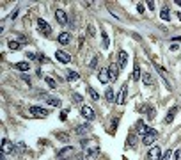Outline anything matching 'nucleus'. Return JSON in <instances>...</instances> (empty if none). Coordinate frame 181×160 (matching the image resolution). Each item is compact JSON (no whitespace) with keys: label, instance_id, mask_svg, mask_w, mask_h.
<instances>
[{"label":"nucleus","instance_id":"1","mask_svg":"<svg viewBox=\"0 0 181 160\" xmlns=\"http://www.w3.org/2000/svg\"><path fill=\"white\" fill-rule=\"evenodd\" d=\"M108 77H110V82L117 80V77H119V64L110 62V66H108Z\"/></svg>","mask_w":181,"mask_h":160},{"label":"nucleus","instance_id":"2","mask_svg":"<svg viewBox=\"0 0 181 160\" xmlns=\"http://www.w3.org/2000/svg\"><path fill=\"white\" fill-rule=\"evenodd\" d=\"M30 114L36 116V118H41V119H43V118H48V110L43 109V107H36V105L30 107Z\"/></svg>","mask_w":181,"mask_h":160},{"label":"nucleus","instance_id":"3","mask_svg":"<svg viewBox=\"0 0 181 160\" xmlns=\"http://www.w3.org/2000/svg\"><path fill=\"white\" fill-rule=\"evenodd\" d=\"M156 137H158V132L151 128V130H149V132H147V134L144 135V139H142V142H144V144H153V142L156 140Z\"/></svg>","mask_w":181,"mask_h":160},{"label":"nucleus","instance_id":"4","mask_svg":"<svg viewBox=\"0 0 181 160\" xmlns=\"http://www.w3.org/2000/svg\"><path fill=\"white\" fill-rule=\"evenodd\" d=\"M80 112H82V116H83L85 119H89V121H92V119H94V118H96V114H94V110H92L91 107H87V105H82Z\"/></svg>","mask_w":181,"mask_h":160},{"label":"nucleus","instance_id":"5","mask_svg":"<svg viewBox=\"0 0 181 160\" xmlns=\"http://www.w3.org/2000/svg\"><path fill=\"white\" fill-rule=\"evenodd\" d=\"M161 158V151L158 146H153L149 151H147V160H160Z\"/></svg>","mask_w":181,"mask_h":160},{"label":"nucleus","instance_id":"6","mask_svg":"<svg viewBox=\"0 0 181 160\" xmlns=\"http://www.w3.org/2000/svg\"><path fill=\"white\" fill-rule=\"evenodd\" d=\"M55 59L59 60V62L68 64V62H71V55H69V54H66L64 50H57V52H55Z\"/></svg>","mask_w":181,"mask_h":160},{"label":"nucleus","instance_id":"7","mask_svg":"<svg viewBox=\"0 0 181 160\" xmlns=\"http://www.w3.org/2000/svg\"><path fill=\"white\" fill-rule=\"evenodd\" d=\"M126 96H128V87L126 85H122L119 91V94H117V98H116V103L117 105H122L124 103V100H126Z\"/></svg>","mask_w":181,"mask_h":160},{"label":"nucleus","instance_id":"8","mask_svg":"<svg viewBox=\"0 0 181 160\" xmlns=\"http://www.w3.org/2000/svg\"><path fill=\"white\" fill-rule=\"evenodd\" d=\"M13 151H14V144L9 142L7 139L2 140V153H13Z\"/></svg>","mask_w":181,"mask_h":160},{"label":"nucleus","instance_id":"9","mask_svg":"<svg viewBox=\"0 0 181 160\" xmlns=\"http://www.w3.org/2000/svg\"><path fill=\"white\" fill-rule=\"evenodd\" d=\"M38 27H39V29H41V30H43V32H44V34H46V36H48V34L52 32V29H50V25H48L46 21L43 20V18H39V20H38Z\"/></svg>","mask_w":181,"mask_h":160},{"label":"nucleus","instance_id":"10","mask_svg":"<svg viewBox=\"0 0 181 160\" xmlns=\"http://www.w3.org/2000/svg\"><path fill=\"white\" fill-rule=\"evenodd\" d=\"M55 18H57V21H59L60 25H66V21H68L66 13H64L62 9H57V11H55Z\"/></svg>","mask_w":181,"mask_h":160},{"label":"nucleus","instance_id":"11","mask_svg":"<svg viewBox=\"0 0 181 160\" xmlns=\"http://www.w3.org/2000/svg\"><path fill=\"white\" fill-rule=\"evenodd\" d=\"M149 130H151V128H147V126L144 125V121H139V123H137V134H139V135H146Z\"/></svg>","mask_w":181,"mask_h":160},{"label":"nucleus","instance_id":"12","mask_svg":"<svg viewBox=\"0 0 181 160\" xmlns=\"http://www.w3.org/2000/svg\"><path fill=\"white\" fill-rule=\"evenodd\" d=\"M71 41V34L69 32H60L59 34V43L60 45H68Z\"/></svg>","mask_w":181,"mask_h":160},{"label":"nucleus","instance_id":"13","mask_svg":"<svg viewBox=\"0 0 181 160\" xmlns=\"http://www.w3.org/2000/svg\"><path fill=\"white\" fill-rule=\"evenodd\" d=\"M142 82H144L146 85H155V78H153L151 73H144V75H142Z\"/></svg>","mask_w":181,"mask_h":160},{"label":"nucleus","instance_id":"14","mask_svg":"<svg viewBox=\"0 0 181 160\" xmlns=\"http://www.w3.org/2000/svg\"><path fill=\"white\" fill-rule=\"evenodd\" d=\"M126 62H128V54H126L124 50H121L119 52V68H124Z\"/></svg>","mask_w":181,"mask_h":160},{"label":"nucleus","instance_id":"15","mask_svg":"<svg viewBox=\"0 0 181 160\" xmlns=\"http://www.w3.org/2000/svg\"><path fill=\"white\" fill-rule=\"evenodd\" d=\"M98 78H100L101 84H107V82L110 80V77H108V69H101L100 75H98Z\"/></svg>","mask_w":181,"mask_h":160},{"label":"nucleus","instance_id":"16","mask_svg":"<svg viewBox=\"0 0 181 160\" xmlns=\"http://www.w3.org/2000/svg\"><path fill=\"white\" fill-rule=\"evenodd\" d=\"M73 151V148H69V146H66V148H62L59 153H57V158H62V157H66V155H69Z\"/></svg>","mask_w":181,"mask_h":160},{"label":"nucleus","instance_id":"17","mask_svg":"<svg viewBox=\"0 0 181 160\" xmlns=\"http://www.w3.org/2000/svg\"><path fill=\"white\" fill-rule=\"evenodd\" d=\"M131 78L135 80V82H139V78H142V75H140V68H139V62L135 64V68H133V77Z\"/></svg>","mask_w":181,"mask_h":160},{"label":"nucleus","instance_id":"18","mask_svg":"<svg viewBox=\"0 0 181 160\" xmlns=\"http://www.w3.org/2000/svg\"><path fill=\"white\" fill-rule=\"evenodd\" d=\"M178 112V107H172L170 109V112L167 114V118H165V123H172V119H174V114Z\"/></svg>","mask_w":181,"mask_h":160},{"label":"nucleus","instance_id":"19","mask_svg":"<svg viewBox=\"0 0 181 160\" xmlns=\"http://www.w3.org/2000/svg\"><path fill=\"white\" fill-rule=\"evenodd\" d=\"M14 68H16V69H20V71H29L30 64H29V62H18V64H14Z\"/></svg>","mask_w":181,"mask_h":160},{"label":"nucleus","instance_id":"20","mask_svg":"<svg viewBox=\"0 0 181 160\" xmlns=\"http://www.w3.org/2000/svg\"><path fill=\"white\" fill-rule=\"evenodd\" d=\"M66 77H68V80H69V82H75V80L80 78V75H78L77 71H68V75H66Z\"/></svg>","mask_w":181,"mask_h":160},{"label":"nucleus","instance_id":"21","mask_svg":"<svg viewBox=\"0 0 181 160\" xmlns=\"http://www.w3.org/2000/svg\"><path fill=\"white\" fill-rule=\"evenodd\" d=\"M7 46H9V50H13V52L20 50V43H18V41H11V39H9V43H7Z\"/></svg>","mask_w":181,"mask_h":160},{"label":"nucleus","instance_id":"22","mask_svg":"<svg viewBox=\"0 0 181 160\" xmlns=\"http://www.w3.org/2000/svg\"><path fill=\"white\" fill-rule=\"evenodd\" d=\"M87 93H89V96H91V98H92V100H94V101H98V100H100V94H98V93H96L94 89H91V87H87Z\"/></svg>","mask_w":181,"mask_h":160},{"label":"nucleus","instance_id":"23","mask_svg":"<svg viewBox=\"0 0 181 160\" xmlns=\"http://www.w3.org/2000/svg\"><path fill=\"white\" fill-rule=\"evenodd\" d=\"M44 98H46V96H44ZM46 101H48L52 107H60V100H59V98H46Z\"/></svg>","mask_w":181,"mask_h":160},{"label":"nucleus","instance_id":"24","mask_svg":"<svg viewBox=\"0 0 181 160\" xmlns=\"http://www.w3.org/2000/svg\"><path fill=\"white\" fill-rule=\"evenodd\" d=\"M105 98L108 101H114V98H116V94H114V89H107V93H105Z\"/></svg>","mask_w":181,"mask_h":160},{"label":"nucleus","instance_id":"25","mask_svg":"<svg viewBox=\"0 0 181 160\" xmlns=\"http://www.w3.org/2000/svg\"><path fill=\"white\" fill-rule=\"evenodd\" d=\"M101 38H103V48H110V43H108V36H107V32H101Z\"/></svg>","mask_w":181,"mask_h":160},{"label":"nucleus","instance_id":"26","mask_svg":"<svg viewBox=\"0 0 181 160\" xmlns=\"http://www.w3.org/2000/svg\"><path fill=\"white\" fill-rule=\"evenodd\" d=\"M160 16H161V20H163V21H169V20H170V18H169V16H170L169 9H161V14H160Z\"/></svg>","mask_w":181,"mask_h":160},{"label":"nucleus","instance_id":"27","mask_svg":"<svg viewBox=\"0 0 181 160\" xmlns=\"http://www.w3.org/2000/svg\"><path fill=\"white\" fill-rule=\"evenodd\" d=\"M92 155H98V148H96V146L85 151V158H87V157H92Z\"/></svg>","mask_w":181,"mask_h":160},{"label":"nucleus","instance_id":"28","mask_svg":"<svg viewBox=\"0 0 181 160\" xmlns=\"http://www.w3.org/2000/svg\"><path fill=\"white\" fill-rule=\"evenodd\" d=\"M46 84H48V85H50L52 89H55V87H57V82L52 78V77H46Z\"/></svg>","mask_w":181,"mask_h":160},{"label":"nucleus","instance_id":"29","mask_svg":"<svg viewBox=\"0 0 181 160\" xmlns=\"http://www.w3.org/2000/svg\"><path fill=\"white\" fill-rule=\"evenodd\" d=\"M89 130V125H83V126H77V134H85Z\"/></svg>","mask_w":181,"mask_h":160},{"label":"nucleus","instance_id":"30","mask_svg":"<svg viewBox=\"0 0 181 160\" xmlns=\"http://www.w3.org/2000/svg\"><path fill=\"white\" fill-rule=\"evenodd\" d=\"M73 100L77 101V103H83V98H82V94H78V93H73Z\"/></svg>","mask_w":181,"mask_h":160},{"label":"nucleus","instance_id":"31","mask_svg":"<svg viewBox=\"0 0 181 160\" xmlns=\"http://www.w3.org/2000/svg\"><path fill=\"white\" fill-rule=\"evenodd\" d=\"M170 155H172V151H170V149H167V151L161 155V158H160V160H170Z\"/></svg>","mask_w":181,"mask_h":160},{"label":"nucleus","instance_id":"32","mask_svg":"<svg viewBox=\"0 0 181 160\" xmlns=\"http://www.w3.org/2000/svg\"><path fill=\"white\" fill-rule=\"evenodd\" d=\"M146 4H147V9H149V11H155V2H153V0H147Z\"/></svg>","mask_w":181,"mask_h":160},{"label":"nucleus","instance_id":"33","mask_svg":"<svg viewBox=\"0 0 181 160\" xmlns=\"http://www.w3.org/2000/svg\"><path fill=\"white\" fill-rule=\"evenodd\" d=\"M147 116H149V118L153 119V118L156 116V110H155V109H147Z\"/></svg>","mask_w":181,"mask_h":160},{"label":"nucleus","instance_id":"34","mask_svg":"<svg viewBox=\"0 0 181 160\" xmlns=\"http://www.w3.org/2000/svg\"><path fill=\"white\" fill-rule=\"evenodd\" d=\"M66 116H68V110H62V112H60V121H66V119H68Z\"/></svg>","mask_w":181,"mask_h":160},{"label":"nucleus","instance_id":"35","mask_svg":"<svg viewBox=\"0 0 181 160\" xmlns=\"http://www.w3.org/2000/svg\"><path fill=\"white\" fill-rule=\"evenodd\" d=\"M174 160H181V149H178V151L174 153Z\"/></svg>","mask_w":181,"mask_h":160},{"label":"nucleus","instance_id":"36","mask_svg":"<svg viewBox=\"0 0 181 160\" xmlns=\"http://www.w3.org/2000/svg\"><path fill=\"white\" fill-rule=\"evenodd\" d=\"M174 4H178V5H179V7H181V0H176V2H174Z\"/></svg>","mask_w":181,"mask_h":160},{"label":"nucleus","instance_id":"37","mask_svg":"<svg viewBox=\"0 0 181 160\" xmlns=\"http://www.w3.org/2000/svg\"><path fill=\"white\" fill-rule=\"evenodd\" d=\"M0 160H5V157H4V153H2V155H0Z\"/></svg>","mask_w":181,"mask_h":160}]
</instances>
